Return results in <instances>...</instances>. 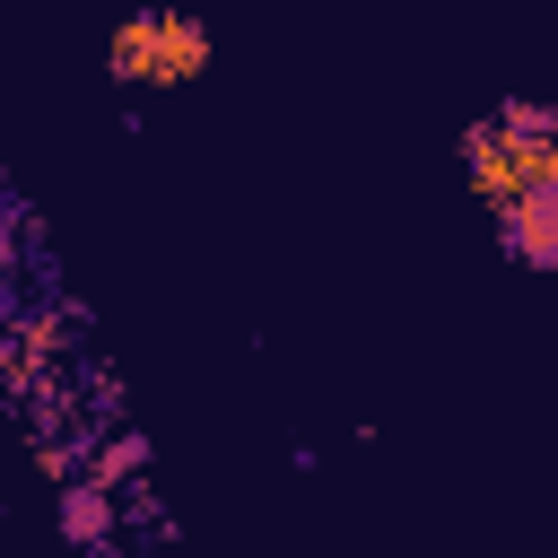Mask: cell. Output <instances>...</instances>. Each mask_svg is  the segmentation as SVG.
Returning <instances> with one entry per match:
<instances>
[{"mask_svg":"<svg viewBox=\"0 0 558 558\" xmlns=\"http://www.w3.org/2000/svg\"><path fill=\"white\" fill-rule=\"evenodd\" d=\"M462 174H471V192H488V209H506L523 192H549L558 183V113L532 105V96L488 105L462 131Z\"/></svg>","mask_w":558,"mask_h":558,"instance_id":"obj_1","label":"cell"},{"mask_svg":"<svg viewBox=\"0 0 558 558\" xmlns=\"http://www.w3.org/2000/svg\"><path fill=\"white\" fill-rule=\"evenodd\" d=\"M105 61H113L122 87H183V78L209 70V26H201L192 9H174V0H148V9H131V17H113Z\"/></svg>","mask_w":558,"mask_h":558,"instance_id":"obj_2","label":"cell"},{"mask_svg":"<svg viewBox=\"0 0 558 558\" xmlns=\"http://www.w3.org/2000/svg\"><path fill=\"white\" fill-rule=\"evenodd\" d=\"M497 244H506L523 270H558V183L506 201V209H497Z\"/></svg>","mask_w":558,"mask_h":558,"instance_id":"obj_3","label":"cell"},{"mask_svg":"<svg viewBox=\"0 0 558 558\" xmlns=\"http://www.w3.org/2000/svg\"><path fill=\"white\" fill-rule=\"evenodd\" d=\"M61 532H70V549L105 558L113 549V480H96V471L61 480Z\"/></svg>","mask_w":558,"mask_h":558,"instance_id":"obj_4","label":"cell"}]
</instances>
